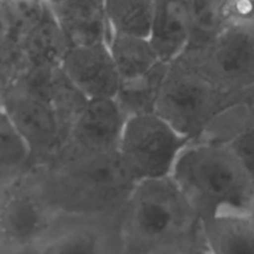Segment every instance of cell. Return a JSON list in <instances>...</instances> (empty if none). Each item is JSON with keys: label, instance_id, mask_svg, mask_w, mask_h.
Segmentation results:
<instances>
[{"label": "cell", "instance_id": "obj_4", "mask_svg": "<svg viewBox=\"0 0 254 254\" xmlns=\"http://www.w3.org/2000/svg\"><path fill=\"white\" fill-rule=\"evenodd\" d=\"M122 232L133 254H159L197 237L200 220L171 178L138 183L121 208Z\"/></svg>", "mask_w": 254, "mask_h": 254}, {"label": "cell", "instance_id": "obj_17", "mask_svg": "<svg viewBox=\"0 0 254 254\" xmlns=\"http://www.w3.org/2000/svg\"><path fill=\"white\" fill-rule=\"evenodd\" d=\"M156 0H104L109 34L148 37Z\"/></svg>", "mask_w": 254, "mask_h": 254}, {"label": "cell", "instance_id": "obj_18", "mask_svg": "<svg viewBox=\"0 0 254 254\" xmlns=\"http://www.w3.org/2000/svg\"><path fill=\"white\" fill-rule=\"evenodd\" d=\"M37 254H104V248L93 230L74 228L47 240Z\"/></svg>", "mask_w": 254, "mask_h": 254}, {"label": "cell", "instance_id": "obj_2", "mask_svg": "<svg viewBox=\"0 0 254 254\" xmlns=\"http://www.w3.org/2000/svg\"><path fill=\"white\" fill-rule=\"evenodd\" d=\"M170 178L200 221L251 215L254 184L227 144L207 139L190 141Z\"/></svg>", "mask_w": 254, "mask_h": 254}, {"label": "cell", "instance_id": "obj_1", "mask_svg": "<svg viewBox=\"0 0 254 254\" xmlns=\"http://www.w3.org/2000/svg\"><path fill=\"white\" fill-rule=\"evenodd\" d=\"M2 102L29 149L30 169H37L59 156L87 99L56 66L22 68Z\"/></svg>", "mask_w": 254, "mask_h": 254}, {"label": "cell", "instance_id": "obj_9", "mask_svg": "<svg viewBox=\"0 0 254 254\" xmlns=\"http://www.w3.org/2000/svg\"><path fill=\"white\" fill-rule=\"evenodd\" d=\"M60 69L87 101L113 99L121 84L107 41L68 47Z\"/></svg>", "mask_w": 254, "mask_h": 254}, {"label": "cell", "instance_id": "obj_11", "mask_svg": "<svg viewBox=\"0 0 254 254\" xmlns=\"http://www.w3.org/2000/svg\"><path fill=\"white\" fill-rule=\"evenodd\" d=\"M59 24L67 46L107 41L104 0H45Z\"/></svg>", "mask_w": 254, "mask_h": 254}, {"label": "cell", "instance_id": "obj_15", "mask_svg": "<svg viewBox=\"0 0 254 254\" xmlns=\"http://www.w3.org/2000/svg\"><path fill=\"white\" fill-rule=\"evenodd\" d=\"M168 66L169 64L159 62L143 76L121 82L114 99L127 118L156 113V106L165 81Z\"/></svg>", "mask_w": 254, "mask_h": 254}, {"label": "cell", "instance_id": "obj_22", "mask_svg": "<svg viewBox=\"0 0 254 254\" xmlns=\"http://www.w3.org/2000/svg\"><path fill=\"white\" fill-rule=\"evenodd\" d=\"M9 119H7L6 112H5V107H4V102H2V94H0V130L2 128L9 124Z\"/></svg>", "mask_w": 254, "mask_h": 254}, {"label": "cell", "instance_id": "obj_10", "mask_svg": "<svg viewBox=\"0 0 254 254\" xmlns=\"http://www.w3.org/2000/svg\"><path fill=\"white\" fill-rule=\"evenodd\" d=\"M51 212L39 183L16 186L0 206V233L16 247L36 245L49 228Z\"/></svg>", "mask_w": 254, "mask_h": 254}, {"label": "cell", "instance_id": "obj_6", "mask_svg": "<svg viewBox=\"0 0 254 254\" xmlns=\"http://www.w3.org/2000/svg\"><path fill=\"white\" fill-rule=\"evenodd\" d=\"M190 143L158 113L127 118L118 156L135 185L170 178L181 151Z\"/></svg>", "mask_w": 254, "mask_h": 254}, {"label": "cell", "instance_id": "obj_13", "mask_svg": "<svg viewBox=\"0 0 254 254\" xmlns=\"http://www.w3.org/2000/svg\"><path fill=\"white\" fill-rule=\"evenodd\" d=\"M200 240L207 254H254V220L251 215L201 220Z\"/></svg>", "mask_w": 254, "mask_h": 254}, {"label": "cell", "instance_id": "obj_3", "mask_svg": "<svg viewBox=\"0 0 254 254\" xmlns=\"http://www.w3.org/2000/svg\"><path fill=\"white\" fill-rule=\"evenodd\" d=\"M35 170L50 207L76 215L121 210L135 186L118 153L59 156Z\"/></svg>", "mask_w": 254, "mask_h": 254}, {"label": "cell", "instance_id": "obj_16", "mask_svg": "<svg viewBox=\"0 0 254 254\" xmlns=\"http://www.w3.org/2000/svg\"><path fill=\"white\" fill-rule=\"evenodd\" d=\"M107 44L121 82L143 76L161 62L148 37L109 34Z\"/></svg>", "mask_w": 254, "mask_h": 254}, {"label": "cell", "instance_id": "obj_5", "mask_svg": "<svg viewBox=\"0 0 254 254\" xmlns=\"http://www.w3.org/2000/svg\"><path fill=\"white\" fill-rule=\"evenodd\" d=\"M240 99L221 91L186 51L170 62L156 113L190 141L202 138L208 127Z\"/></svg>", "mask_w": 254, "mask_h": 254}, {"label": "cell", "instance_id": "obj_7", "mask_svg": "<svg viewBox=\"0 0 254 254\" xmlns=\"http://www.w3.org/2000/svg\"><path fill=\"white\" fill-rule=\"evenodd\" d=\"M225 93L238 97L254 86V24H227L205 44L185 50Z\"/></svg>", "mask_w": 254, "mask_h": 254}, {"label": "cell", "instance_id": "obj_20", "mask_svg": "<svg viewBox=\"0 0 254 254\" xmlns=\"http://www.w3.org/2000/svg\"><path fill=\"white\" fill-rule=\"evenodd\" d=\"M221 16L227 24H254V0H222Z\"/></svg>", "mask_w": 254, "mask_h": 254}, {"label": "cell", "instance_id": "obj_12", "mask_svg": "<svg viewBox=\"0 0 254 254\" xmlns=\"http://www.w3.org/2000/svg\"><path fill=\"white\" fill-rule=\"evenodd\" d=\"M192 20L186 0H156L149 41L159 60L170 64L188 49Z\"/></svg>", "mask_w": 254, "mask_h": 254}, {"label": "cell", "instance_id": "obj_14", "mask_svg": "<svg viewBox=\"0 0 254 254\" xmlns=\"http://www.w3.org/2000/svg\"><path fill=\"white\" fill-rule=\"evenodd\" d=\"M16 45L21 54L24 68L59 66L68 49L64 34L47 5L41 19Z\"/></svg>", "mask_w": 254, "mask_h": 254}, {"label": "cell", "instance_id": "obj_8", "mask_svg": "<svg viewBox=\"0 0 254 254\" xmlns=\"http://www.w3.org/2000/svg\"><path fill=\"white\" fill-rule=\"evenodd\" d=\"M127 117L114 98L87 101L59 156L118 153Z\"/></svg>", "mask_w": 254, "mask_h": 254}, {"label": "cell", "instance_id": "obj_19", "mask_svg": "<svg viewBox=\"0 0 254 254\" xmlns=\"http://www.w3.org/2000/svg\"><path fill=\"white\" fill-rule=\"evenodd\" d=\"M221 143L227 144L254 184V126L233 129Z\"/></svg>", "mask_w": 254, "mask_h": 254}, {"label": "cell", "instance_id": "obj_21", "mask_svg": "<svg viewBox=\"0 0 254 254\" xmlns=\"http://www.w3.org/2000/svg\"><path fill=\"white\" fill-rule=\"evenodd\" d=\"M193 248H189L188 251H185L183 254H207L206 250L203 248L202 243H201L200 240V231H198V238H197V242H196V246H192Z\"/></svg>", "mask_w": 254, "mask_h": 254}]
</instances>
